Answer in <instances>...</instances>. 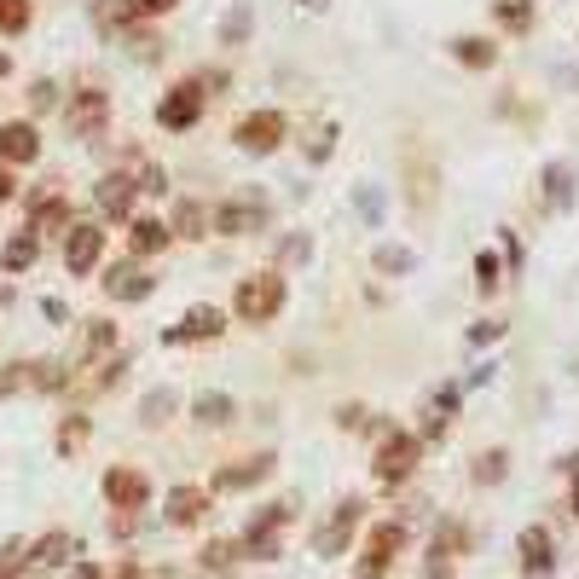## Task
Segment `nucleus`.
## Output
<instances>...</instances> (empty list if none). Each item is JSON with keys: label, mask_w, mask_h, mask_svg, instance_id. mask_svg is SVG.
Wrapping results in <instances>:
<instances>
[{"label": "nucleus", "mask_w": 579, "mask_h": 579, "mask_svg": "<svg viewBox=\"0 0 579 579\" xmlns=\"http://www.w3.org/2000/svg\"><path fill=\"white\" fill-rule=\"evenodd\" d=\"M371 435H376V452H371L376 487L400 493V487H406L412 475H417V464H423V441H417L412 430H400V423H383V417L371 423Z\"/></svg>", "instance_id": "1"}, {"label": "nucleus", "mask_w": 579, "mask_h": 579, "mask_svg": "<svg viewBox=\"0 0 579 579\" xmlns=\"http://www.w3.org/2000/svg\"><path fill=\"white\" fill-rule=\"evenodd\" d=\"M296 521V505L290 498H272V505H261L256 516L244 521V534H238V562H261L272 568L285 557V527Z\"/></svg>", "instance_id": "2"}, {"label": "nucleus", "mask_w": 579, "mask_h": 579, "mask_svg": "<svg viewBox=\"0 0 579 579\" xmlns=\"http://www.w3.org/2000/svg\"><path fill=\"white\" fill-rule=\"evenodd\" d=\"M365 498L360 493H342L337 505H331V516H324L313 534H308V550L319 562H337V557H348V550H354V539L365 534Z\"/></svg>", "instance_id": "3"}, {"label": "nucleus", "mask_w": 579, "mask_h": 579, "mask_svg": "<svg viewBox=\"0 0 579 579\" xmlns=\"http://www.w3.org/2000/svg\"><path fill=\"white\" fill-rule=\"evenodd\" d=\"M406 545H412V527L400 521V516L371 521V527H365V539H360V550H354V579H389Z\"/></svg>", "instance_id": "4"}, {"label": "nucleus", "mask_w": 579, "mask_h": 579, "mask_svg": "<svg viewBox=\"0 0 579 579\" xmlns=\"http://www.w3.org/2000/svg\"><path fill=\"white\" fill-rule=\"evenodd\" d=\"M285 313V272H272V267H256V272H244L238 290H232V319L238 324H272Z\"/></svg>", "instance_id": "5"}, {"label": "nucleus", "mask_w": 579, "mask_h": 579, "mask_svg": "<svg viewBox=\"0 0 579 579\" xmlns=\"http://www.w3.org/2000/svg\"><path fill=\"white\" fill-rule=\"evenodd\" d=\"M267 215H272L267 192L244 186L232 197H220V204H209V232H220V238H261L267 232Z\"/></svg>", "instance_id": "6"}, {"label": "nucleus", "mask_w": 579, "mask_h": 579, "mask_svg": "<svg viewBox=\"0 0 579 579\" xmlns=\"http://www.w3.org/2000/svg\"><path fill=\"white\" fill-rule=\"evenodd\" d=\"M64 128H70V139H82V145H99L105 139V128H111V93L105 87H75L70 99H64Z\"/></svg>", "instance_id": "7"}, {"label": "nucleus", "mask_w": 579, "mask_h": 579, "mask_svg": "<svg viewBox=\"0 0 579 579\" xmlns=\"http://www.w3.org/2000/svg\"><path fill=\"white\" fill-rule=\"evenodd\" d=\"M272 469H279V452H244V458H226V464H215V475H209V498H226V493H249V487H261V482H272Z\"/></svg>", "instance_id": "8"}, {"label": "nucleus", "mask_w": 579, "mask_h": 579, "mask_svg": "<svg viewBox=\"0 0 579 579\" xmlns=\"http://www.w3.org/2000/svg\"><path fill=\"white\" fill-rule=\"evenodd\" d=\"M99 493H105V505L116 516H139L151 505V475L139 464H111L105 469V482H99Z\"/></svg>", "instance_id": "9"}, {"label": "nucleus", "mask_w": 579, "mask_h": 579, "mask_svg": "<svg viewBox=\"0 0 579 579\" xmlns=\"http://www.w3.org/2000/svg\"><path fill=\"white\" fill-rule=\"evenodd\" d=\"M285 134H290L285 111H249V116H238L232 145L244 151V157H272V151L285 145Z\"/></svg>", "instance_id": "10"}, {"label": "nucleus", "mask_w": 579, "mask_h": 579, "mask_svg": "<svg viewBox=\"0 0 579 579\" xmlns=\"http://www.w3.org/2000/svg\"><path fill=\"white\" fill-rule=\"evenodd\" d=\"M204 105H209V93L186 75V82H174V87L157 99V128L186 134V128H197V122H204Z\"/></svg>", "instance_id": "11"}, {"label": "nucleus", "mask_w": 579, "mask_h": 579, "mask_svg": "<svg viewBox=\"0 0 579 579\" xmlns=\"http://www.w3.org/2000/svg\"><path fill=\"white\" fill-rule=\"evenodd\" d=\"M516 568H521V579H550L557 573V534H550L545 521H527L516 534Z\"/></svg>", "instance_id": "12"}, {"label": "nucleus", "mask_w": 579, "mask_h": 579, "mask_svg": "<svg viewBox=\"0 0 579 579\" xmlns=\"http://www.w3.org/2000/svg\"><path fill=\"white\" fill-rule=\"evenodd\" d=\"M458 406H464V389L458 383H441V389H430V400H423V412H417V441L430 446V441H446V430L458 423Z\"/></svg>", "instance_id": "13"}, {"label": "nucleus", "mask_w": 579, "mask_h": 579, "mask_svg": "<svg viewBox=\"0 0 579 579\" xmlns=\"http://www.w3.org/2000/svg\"><path fill=\"white\" fill-rule=\"evenodd\" d=\"M105 261V226H93V220H75L70 232H64V267L75 272V279H87V272Z\"/></svg>", "instance_id": "14"}, {"label": "nucleus", "mask_w": 579, "mask_h": 579, "mask_svg": "<svg viewBox=\"0 0 579 579\" xmlns=\"http://www.w3.org/2000/svg\"><path fill=\"white\" fill-rule=\"evenodd\" d=\"M93 204L105 220H134V204H139V186H134V174L128 168H111V174H99V186H93Z\"/></svg>", "instance_id": "15"}, {"label": "nucleus", "mask_w": 579, "mask_h": 579, "mask_svg": "<svg viewBox=\"0 0 579 579\" xmlns=\"http://www.w3.org/2000/svg\"><path fill=\"white\" fill-rule=\"evenodd\" d=\"M220 331H226V313L215 308V301H197V308H186L180 324H168L163 342H168V348H186V342H220Z\"/></svg>", "instance_id": "16"}, {"label": "nucleus", "mask_w": 579, "mask_h": 579, "mask_svg": "<svg viewBox=\"0 0 579 579\" xmlns=\"http://www.w3.org/2000/svg\"><path fill=\"white\" fill-rule=\"evenodd\" d=\"M82 557V539L70 534V527H53V534L30 539V573H59Z\"/></svg>", "instance_id": "17"}, {"label": "nucleus", "mask_w": 579, "mask_h": 579, "mask_svg": "<svg viewBox=\"0 0 579 579\" xmlns=\"http://www.w3.org/2000/svg\"><path fill=\"white\" fill-rule=\"evenodd\" d=\"M209 510H215V498H209V487H168V498H163V521L168 527H204L209 521Z\"/></svg>", "instance_id": "18"}, {"label": "nucleus", "mask_w": 579, "mask_h": 579, "mask_svg": "<svg viewBox=\"0 0 579 579\" xmlns=\"http://www.w3.org/2000/svg\"><path fill=\"white\" fill-rule=\"evenodd\" d=\"M70 226H75L70 197H64V192H35V204H30V232H35V238H64Z\"/></svg>", "instance_id": "19"}, {"label": "nucleus", "mask_w": 579, "mask_h": 579, "mask_svg": "<svg viewBox=\"0 0 579 579\" xmlns=\"http://www.w3.org/2000/svg\"><path fill=\"white\" fill-rule=\"evenodd\" d=\"M99 285H105V296H111V301H145L151 290H157V279H151V272H145L139 261H111Z\"/></svg>", "instance_id": "20"}, {"label": "nucleus", "mask_w": 579, "mask_h": 579, "mask_svg": "<svg viewBox=\"0 0 579 579\" xmlns=\"http://www.w3.org/2000/svg\"><path fill=\"white\" fill-rule=\"evenodd\" d=\"M41 157V134L35 122H0V168H23Z\"/></svg>", "instance_id": "21"}, {"label": "nucleus", "mask_w": 579, "mask_h": 579, "mask_svg": "<svg viewBox=\"0 0 579 579\" xmlns=\"http://www.w3.org/2000/svg\"><path fill=\"white\" fill-rule=\"evenodd\" d=\"M116 324L111 319H82V342H75V365H105L116 354Z\"/></svg>", "instance_id": "22"}, {"label": "nucleus", "mask_w": 579, "mask_h": 579, "mask_svg": "<svg viewBox=\"0 0 579 579\" xmlns=\"http://www.w3.org/2000/svg\"><path fill=\"white\" fill-rule=\"evenodd\" d=\"M168 244H174L168 220H157V215H134V220H128V256H134V261H151V256H163Z\"/></svg>", "instance_id": "23"}, {"label": "nucleus", "mask_w": 579, "mask_h": 579, "mask_svg": "<svg viewBox=\"0 0 579 579\" xmlns=\"http://www.w3.org/2000/svg\"><path fill=\"white\" fill-rule=\"evenodd\" d=\"M168 232H174V238H186V244L209 238V204H197V197H174V209H168Z\"/></svg>", "instance_id": "24"}, {"label": "nucleus", "mask_w": 579, "mask_h": 579, "mask_svg": "<svg viewBox=\"0 0 579 579\" xmlns=\"http://www.w3.org/2000/svg\"><path fill=\"white\" fill-rule=\"evenodd\" d=\"M197 573L204 579H232L238 573V539H204L197 545Z\"/></svg>", "instance_id": "25"}, {"label": "nucleus", "mask_w": 579, "mask_h": 579, "mask_svg": "<svg viewBox=\"0 0 579 579\" xmlns=\"http://www.w3.org/2000/svg\"><path fill=\"white\" fill-rule=\"evenodd\" d=\"M238 417V400L226 394V389H204L192 400V423H204V430H226V423Z\"/></svg>", "instance_id": "26"}, {"label": "nucleus", "mask_w": 579, "mask_h": 579, "mask_svg": "<svg viewBox=\"0 0 579 579\" xmlns=\"http://www.w3.org/2000/svg\"><path fill=\"white\" fill-rule=\"evenodd\" d=\"M505 475H510V446H482L475 452V464H469L475 487H505Z\"/></svg>", "instance_id": "27"}, {"label": "nucleus", "mask_w": 579, "mask_h": 579, "mask_svg": "<svg viewBox=\"0 0 579 579\" xmlns=\"http://www.w3.org/2000/svg\"><path fill=\"white\" fill-rule=\"evenodd\" d=\"M487 7H493V23H498L505 35H527V30H534L539 0H487Z\"/></svg>", "instance_id": "28"}, {"label": "nucleus", "mask_w": 579, "mask_h": 579, "mask_svg": "<svg viewBox=\"0 0 579 579\" xmlns=\"http://www.w3.org/2000/svg\"><path fill=\"white\" fill-rule=\"evenodd\" d=\"M41 261V238L30 232V226H23V232H12L7 244H0V267L7 272H30Z\"/></svg>", "instance_id": "29"}, {"label": "nucleus", "mask_w": 579, "mask_h": 579, "mask_svg": "<svg viewBox=\"0 0 579 579\" xmlns=\"http://www.w3.org/2000/svg\"><path fill=\"white\" fill-rule=\"evenodd\" d=\"M452 59H458L464 70H493L498 46H493V35H458V41H452Z\"/></svg>", "instance_id": "30"}, {"label": "nucleus", "mask_w": 579, "mask_h": 579, "mask_svg": "<svg viewBox=\"0 0 579 579\" xmlns=\"http://www.w3.org/2000/svg\"><path fill=\"white\" fill-rule=\"evenodd\" d=\"M371 267L383 272V279H406V272H417V256L406 244H376V256H371Z\"/></svg>", "instance_id": "31"}, {"label": "nucleus", "mask_w": 579, "mask_h": 579, "mask_svg": "<svg viewBox=\"0 0 579 579\" xmlns=\"http://www.w3.org/2000/svg\"><path fill=\"white\" fill-rule=\"evenodd\" d=\"M93 441V417H82V412H70L64 423H59V435H53V446H59V458H75Z\"/></svg>", "instance_id": "32"}, {"label": "nucleus", "mask_w": 579, "mask_h": 579, "mask_svg": "<svg viewBox=\"0 0 579 579\" xmlns=\"http://www.w3.org/2000/svg\"><path fill=\"white\" fill-rule=\"evenodd\" d=\"M174 412H180V394H174V389H151L139 400V423H145V430H163Z\"/></svg>", "instance_id": "33"}, {"label": "nucleus", "mask_w": 579, "mask_h": 579, "mask_svg": "<svg viewBox=\"0 0 579 579\" xmlns=\"http://www.w3.org/2000/svg\"><path fill=\"white\" fill-rule=\"evenodd\" d=\"M545 204L550 209H568L573 204V168L568 163H545Z\"/></svg>", "instance_id": "34"}, {"label": "nucleus", "mask_w": 579, "mask_h": 579, "mask_svg": "<svg viewBox=\"0 0 579 579\" xmlns=\"http://www.w3.org/2000/svg\"><path fill=\"white\" fill-rule=\"evenodd\" d=\"M249 23H256V12H249V0H238V7L220 18L215 41H220V46H244V41H249Z\"/></svg>", "instance_id": "35"}, {"label": "nucleus", "mask_w": 579, "mask_h": 579, "mask_svg": "<svg viewBox=\"0 0 579 579\" xmlns=\"http://www.w3.org/2000/svg\"><path fill=\"white\" fill-rule=\"evenodd\" d=\"M93 23H99V30H105V35H128L134 30V12H128V0H93Z\"/></svg>", "instance_id": "36"}, {"label": "nucleus", "mask_w": 579, "mask_h": 579, "mask_svg": "<svg viewBox=\"0 0 579 579\" xmlns=\"http://www.w3.org/2000/svg\"><path fill=\"white\" fill-rule=\"evenodd\" d=\"M301 261H313V238H308V232H285V238H279V261H272V272L301 267Z\"/></svg>", "instance_id": "37"}, {"label": "nucleus", "mask_w": 579, "mask_h": 579, "mask_svg": "<svg viewBox=\"0 0 579 579\" xmlns=\"http://www.w3.org/2000/svg\"><path fill=\"white\" fill-rule=\"evenodd\" d=\"M23 573H30V539H7V545H0V579H23Z\"/></svg>", "instance_id": "38"}, {"label": "nucleus", "mask_w": 579, "mask_h": 579, "mask_svg": "<svg viewBox=\"0 0 579 579\" xmlns=\"http://www.w3.org/2000/svg\"><path fill=\"white\" fill-rule=\"evenodd\" d=\"M128 174H134V186H139V192H151V197H163V192H168L163 163H151V157H128Z\"/></svg>", "instance_id": "39"}, {"label": "nucleus", "mask_w": 579, "mask_h": 579, "mask_svg": "<svg viewBox=\"0 0 579 579\" xmlns=\"http://www.w3.org/2000/svg\"><path fill=\"white\" fill-rule=\"evenodd\" d=\"M498 285H505V261H498L493 249H482V256H475V290H482V296H493Z\"/></svg>", "instance_id": "40"}, {"label": "nucleus", "mask_w": 579, "mask_h": 579, "mask_svg": "<svg viewBox=\"0 0 579 579\" xmlns=\"http://www.w3.org/2000/svg\"><path fill=\"white\" fill-rule=\"evenodd\" d=\"M30 18H35L30 0H0V35H23V30H30Z\"/></svg>", "instance_id": "41"}, {"label": "nucleus", "mask_w": 579, "mask_h": 579, "mask_svg": "<svg viewBox=\"0 0 579 579\" xmlns=\"http://www.w3.org/2000/svg\"><path fill=\"white\" fill-rule=\"evenodd\" d=\"M371 412L360 406V400H348V406H337V430H348V435H360V430H371Z\"/></svg>", "instance_id": "42"}, {"label": "nucleus", "mask_w": 579, "mask_h": 579, "mask_svg": "<svg viewBox=\"0 0 579 579\" xmlns=\"http://www.w3.org/2000/svg\"><path fill=\"white\" fill-rule=\"evenodd\" d=\"M331 151H337V122H324V128L313 134V145H308V163H313V168L331 163Z\"/></svg>", "instance_id": "43"}, {"label": "nucleus", "mask_w": 579, "mask_h": 579, "mask_svg": "<svg viewBox=\"0 0 579 579\" xmlns=\"http://www.w3.org/2000/svg\"><path fill=\"white\" fill-rule=\"evenodd\" d=\"M180 0H128V12H134V23H151V18H168Z\"/></svg>", "instance_id": "44"}, {"label": "nucleus", "mask_w": 579, "mask_h": 579, "mask_svg": "<svg viewBox=\"0 0 579 579\" xmlns=\"http://www.w3.org/2000/svg\"><path fill=\"white\" fill-rule=\"evenodd\" d=\"M498 337H505V324H498V319H475V324H469V342H475V348H487V342H498Z\"/></svg>", "instance_id": "45"}, {"label": "nucleus", "mask_w": 579, "mask_h": 579, "mask_svg": "<svg viewBox=\"0 0 579 579\" xmlns=\"http://www.w3.org/2000/svg\"><path fill=\"white\" fill-rule=\"evenodd\" d=\"M53 105H59V87L53 82H35L30 87V111H53Z\"/></svg>", "instance_id": "46"}, {"label": "nucleus", "mask_w": 579, "mask_h": 579, "mask_svg": "<svg viewBox=\"0 0 579 579\" xmlns=\"http://www.w3.org/2000/svg\"><path fill=\"white\" fill-rule=\"evenodd\" d=\"M105 579H151V573H145L134 557H122V562H111V573H105Z\"/></svg>", "instance_id": "47"}, {"label": "nucleus", "mask_w": 579, "mask_h": 579, "mask_svg": "<svg viewBox=\"0 0 579 579\" xmlns=\"http://www.w3.org/2000/svg\"><path fill=\"white\" fill-rule=\"evenodd\" d=\"M134 527H139V516H116L111 510V539H134Z\"/></svg>", "instance_id": "48"}, {"label": "nucleus", "mask_w": 579, "mask_h": 579, "mask_svg": "<svg viewBox=\"0 0 579 579\" xmlns=\"http://www.w3.org/2000/svg\"><path fill=\"white\" fill-rule=\"evenodd\" d=\"M360 209H365V220H376V215H383V197L365 186V192H360Z\"/></svg>", "instance_id": "49"}, {"label": "nucleus", "mask_w": 579, "mask_h": 579, "mask_svg": "<svg viewBox=\"0 0 579 579\" xmlns=\"http://www.w3.org/2000/svg\"><path fill=\"white\" fill-rule=\"evenodd\" d=\"M12 197H18V174L0 168V204H12Z\"/></svg>", "instance_id": "50"}, {"label": "nucleus", "mask_w": 579, "mask_h": 579, "mask_svg": "<svg viewBox=\"0 0 579 579\" xmlns=\"http://www.w3.org/2000/svg\"><path fill=\"white\" fill-rule=\"evenodd\" d=\"M568 516L579 521V469H573V487H568Z\"/></svg>", "instance_id": "51"}, {"label": "nucleus", "mask_w": 579, "mask_h": 579, "mask_svg": "<svg viewBox=\"0 0 579 579\" xmlns=\"http://www.w3.org/2000/svg\"><path fill=\"white\" fill-rule=\"evenodd\" d=\"M296 7H301V12H324L331 0H296Z\"/></svg>", "instance_id": "52"}, {"label": "nucleus", "mask_w": 579, "mask_h": 579, "mask_svg": "<svg viewBox=\"0 0 579 579\" xmlns=\"http://www.w3.org/2000/svg\"><path fill=\"white\" fill-rule=\"evenodd\" d=\"M7 75H12V59H7V53H0V82H7Z\"/></svg>", "instance_id": "53"}]
</instances>
